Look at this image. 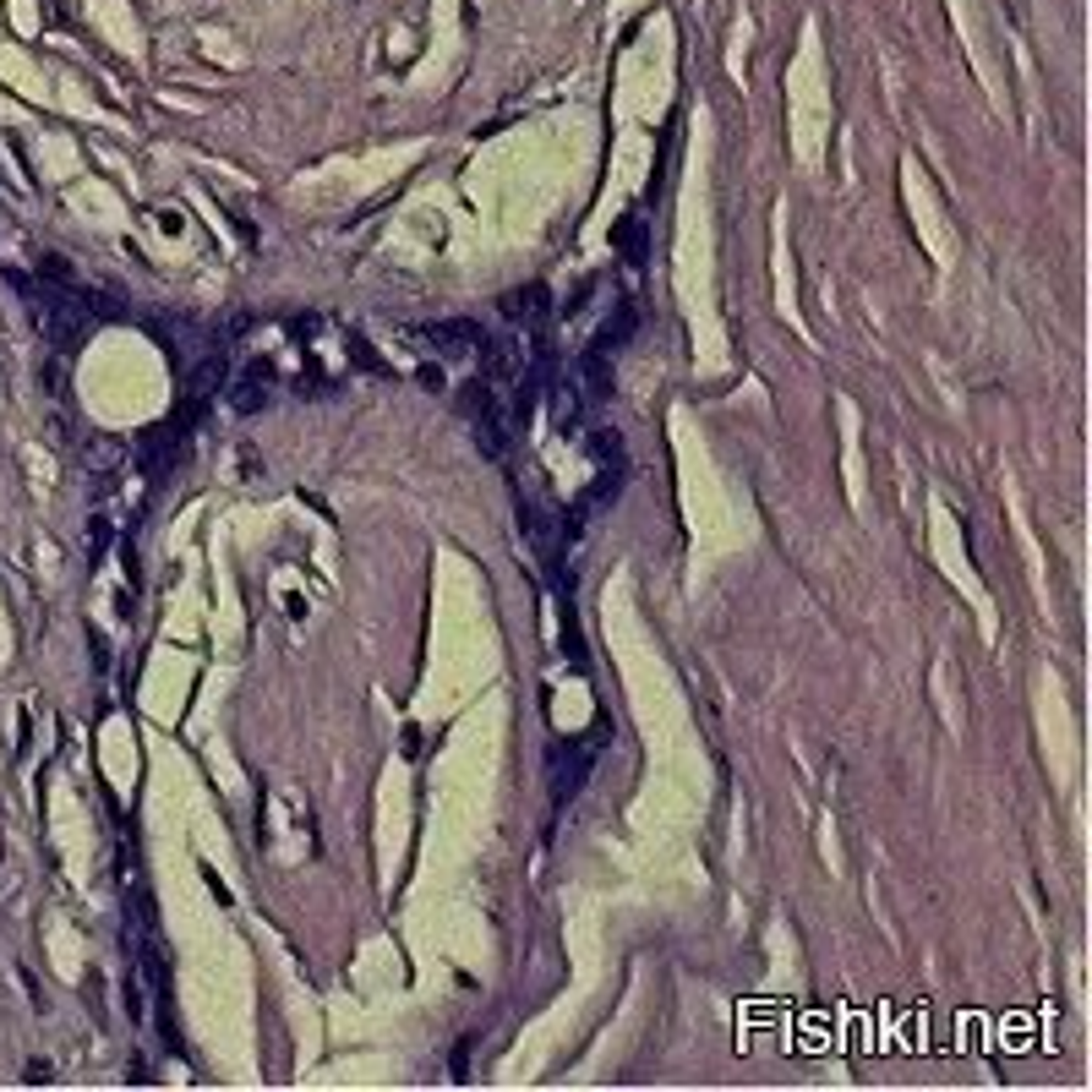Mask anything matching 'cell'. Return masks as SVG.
I'll return each instance as SVG.
<instances>
[{
  "mask_svg": "<svg viewBox=\"0 0 1092 1092\" xmlns=\"http://www.w3.org/2000/svg\"><path fill=\"white\" fill-rule=\"evenodd\" d=\"M612 246H617V258L628 262V268H644L650 262V229H644L640 214H623L612 225Z\"/></svg>",
  "mask_w": 1092,
  "mask_h": 1092,
  "instance_id": "cell-5",
  "label": "cell"
},
{
  "mask_svg": "<svg viewBox=\"0 0 1092 1092\" xmlns=\"http://www.w3.org/2000/svg\"><path fill=\"white\" fill-rule=\"evenodd\" d=\"M612 727L607 721H596V732L590 738H574V743H552V754H546V781H552V804H574L579 787H584V775L596 765V754L607 748Z\"/></svg>",
  "mask_w": 1092,
  "mask_h": 1092,
  "instance_id": "cell-1",
  "label": "cell"
},
{
  "mask_svg": "<svg viewBox=\"0 0 1092 1092\" xmlns=\"http://www.w3.org/2000/svg\"><path fill=\"white\" fill-rule=\"evenodd\" d=\"M579 377H584V399L590 405H601L612 393V372H607V350H596V345H584V361H579Z\"/></svg>",
  "mask_w": 1092,
  "mask_h": 1092,
  "instance_id": "cell-7",
  "label": "cell"
},
{
  "mask_svg": "<svg viewBox=\"0 0 1092 1092\" xmlns=\"http://www.w3.org/2000/svg\"><path fill=\"white\" fill-rule=\"evenodd\" d=\"M421 333L437 345V355H481L486 350V333L476 328V322H465V317L437 322V328H421Z\"/></svg>",
  "mask_w": 1092,
  "mask_h": 1092,
  "instance_id": "cell-2",
  "label": "cell"
},
{
  "mask_svg": "<svg viewBox=\"0 0 1092 1092\" xmlns=\"http://www.w3.org/2000/svg\"><path fill=\"white\" fill-rule=\"evenodd\" d=\"M421 383H426V388H443V366H421Z\"/></svg>",
  "mask_w": 1092,
  "mask_h": 1092,
  "instance_id": "cell-9",
  "label": "cell"
},
{
  "mask_svg": "<svg viewBox=\"0 0 1092 1092\" xmlns=\"http://www.w3.org/2000/svg\"><path fill=\"white\" fill-rule=\"evenodd\" d=\"M345 350H350V361L361 366V372H372V377H383V372H388V366H383V355L372 350V345H366L361 333H345Z\"/></svg>",
  "mask_w": 1092,
  "mask_h": 1092,
  "instance_id": "cell-8",
  "label": "cell"
},
{
  "mask_svg": "<svg viewBox=\"0 0 1092 1092\" xmlns=\"http://www.w3.org/2000/svg\"><path fill=\"white\" fill-rule=\"evenodd\" d=\"M268 377H273V366H268V361H252V366L229 383V405H235L241 416L262 410V405H268Z\"/></svg>",
  "mask_w": 1092,
  "mask_h": 1092,
  "instance_id": "cell-4",
  "label": "cell"
},
{
  "mask_svg": "<svg viewBox=\"0 0 1092 1092\" xmlns=\"http://www.w3.org/2000/svg\"><path fill=\"white\" fill-rule=\"evenodd\" d=\"M546 306H552V289L546 285H524V289H514V295H503V317L524 322V328H536V322L546 317Z\"/></svg>",
  "mask_w": 1092,
  "mask_h": 1092,
  "instance_id": "cell-6",
  "label": "cell"
},
{
  "mask_svg": "<svg viewBox=\"0 0 1092 1092\" xmlns=\"http://www.w3.org/2000/svg\"><path fill=\"white\" fill-rule=\"evenodd\" d=\"M634 328H640V301H634V295H617V312L601 322V333H596L590 345L612 355V350H623V345L634 339Z\"/></svg>",
  "mask_w": 1092,
  "mask_h": 1092,
  "instance_id": "cell-3",
  "label": "cell"
}]
</instances>
